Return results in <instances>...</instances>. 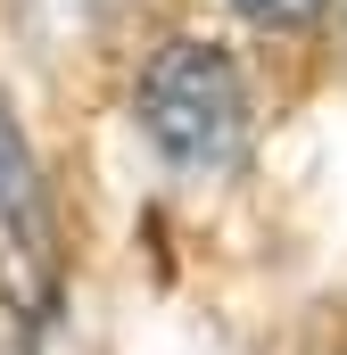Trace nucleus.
Here are the masks:
<instances>
[{
  "label": "nucleus",
  "mask_w": 347,
  "mask_h": 355,
  "mask_svg": "<svg viewBox=\"0 0 347 355\" xmlns=\"http://www.w3.org/2000/svg\"><path fill=\"white\" fill-rule=\"evenodd\" d=\"M141 132L149 149L182 166V174H215L240 157V132H248V91H240V67L215 50V42H166L141 75Z\"/></svg>",
  "instance_id": "f257e3e1"
},
{
  "label": "nucleus",
  "mask_w": 347,
  "mask_h": 355,
  "mask_svg": "<svg viewBox=\"0 0 347 355\" xmlns=\"http://www.w3.org/2000/svg\"><path fill=\"white\" fill-rule=\"evenodd\" d=\"M58 215H50V182L33 166V141L25 124L8 116L0 99V297L8 314L25 322H50L58 314Z\"/></svg>",
  "instance_id": "f03ea898"
},
{
  "label": "nucleus",
  "mask_w": 347,
  "mask_h": 355,
  "mask_svg": "<svg viewBox=\"0 0 347 355\" xmlns=\"http://www.w3.org/2000/svg\"><path fill=\"white\" fill-rule=\"evenodd\" d=\"M232 8H240L257 33H306V25H314L331 0H232Z\"/></svg>",
  "instance_id": "7ed1b4c3"
}]
</instances>
